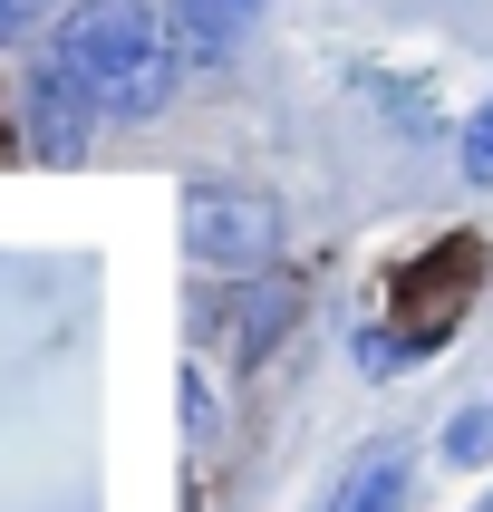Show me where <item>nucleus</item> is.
<instances>
[{"label":"nucleus","instance_id":"f257e3e1","mask_svg":"<svg viewBox=\"0 0 493 512\" xmlns=\"http://www.w3.org/2000/svg\"><path fill=\"white\" fill-rule=\"evenodd\" d=\"M29 68H49L97 126H155L184 97V39H174L165 0H68L49 20V39L29 49Z\"/></svg>","mask_w":493,"mask_h":512},{"label":"nucleus","instance_id":"f03ea898","mask_svg":"<svg viewBox=\"0 0 493 512\" xmlns=\"http://www.w3.org/2000/svg\"><path fill=\"white\" fill-rule=\"evenodd\" d=\"M484 232H435L426 252H406L397 271H387V300H377V319H387V339H397L406 368H426V358H445L464 329V310L484 300Z\"/></svg>","mask_w":493,"mask_h":512},{"label":"nucleus","instance_id":"7ed1b4c3","mask_svg":"<svg viewBox=\"0 0 493 512\" xmlns=\"http://www.w3.org/2000/svg\"><path fill=\"white\" fill-rule=\"evenodd\" d=\"M281 194L271 184H242V174H194L184 184V261L203 281H242V271H271L281 261Z\"/></svg>","mask_w":493,"mask_h":512},{"label":"nucleus","instance_id":"20e7f679","mask_svg":"<svg viewBox=\"0 0 493 512\" xmlns=\"http://www.w3.org/2000/svg\"><path fill=\"white\" fill-rule=\"evenodd\" d=\"M290 329H300V271H290V261L242 271V281H203V290H194V339L223 348V358H242V368H261Z\"/></svg>","mask_w":493,"mask_h":512},{"label":"nucleus","instance_id":"39448f33","mask_svg":"<svg viewBox=\"0 0 493 512\" xmlns=\"http://www.w3.org/2000/svg\"><path fill=\"white\" fill-rule=\"evenodd\" d=\"M10 145H20L29 165H87V155L107 145V126H97L49 68H20V87H10Z\"/></svg>","mask_w":493,"mask_h":512},{"label":"nucleus","instance_id":"423d86ee","mask_svg":"<svg viewBox=\"0 0 493 512\" xmlns=\"http://www.w3.org/2000/svg\"><path fill=\"white\" fill-rule=\"evenodd\" d=\"M406 493H416V455L406 445H358L319 512H406Z\"/></svg>","mask_w":493,"mask_h":512},{"label":"nucleus","instance_id":"0eeeda50","mask_svg":"<svg viewBox=\"0 0 493 512\" xmlns=\"http://www.w3.org/2000/svg\"><path fill=\"white\" fill-rule=\"evenodd\" d=\"M165 10H174L184 58H194V68H213V58H232V49L261 29V10H271V0H165Z\"/></svg>","mask_w":493,"mask_h":512},{"label":"nucleus","instance_id":"6e6552de","mask_svg":"<svg viewBox=\"0 0 493 512\" xmlns=\"http://www.w3.org/2000/svg\"><path fill=\"white\" fill-rule=\"evenodd\" d=\"M358 97H377V116L387 126H406V136H445V116H435V97H426V78H387V68H358Z\"/></svg>","mask_w":493,"mask_h":512},{"label":"nucleus","instance_id":"1a4fd4ad","mask_svg":"<svg viewBox=\"0 0 493 512\" xmlns=\"http://www.w3.org/2000/svg\"><path fill=\"white\" fill-rule=\"evenodd\" d=\"M435 455L455 464V474H474V464H493V397H464L455 416H445V435H435Z\"/></svg>","mask_w":493,"mask_h":512},{"label":"nucleus","instance_id":"9d476101","mask_svg":"<svg viewBox=\"0 0 493 512\" xmlns=\"http://www.w3.org/2000/svg\"><path fill=\"white\" fill-rule=\"evenodd\" d=\"M455 165L474 194H493V97H474V116L455 126Z\"/></svg>","mask_w":493,"mask_h":512},{"label":"nucleus","instance_id":"9b49d317","mask_svg":"<svg viewBox=\"0 0 493 512\" xmlns=\"http://www.w3.org/2000/svg\"><path fill=\"white\" fill-rule=\"evenodd\" d=\"M68 0H0V49H39Z\"/></svg>","mask_w":493,"mask_h":512},{"label":"nucleus","instance_id":"f8f14e48","mask_svg":"<svg viewBox=\"0 0 493 512\" xmlns=\"http://www.w3.org/2000/svg\"><path fill=\"white\" fill-rule=\"evenodd\" d=\"M213 426H223V406H213V377L184 368V435H194V445H213Z\"/></svg>","mask_w":493,"mask_h":512}]
</instances>
